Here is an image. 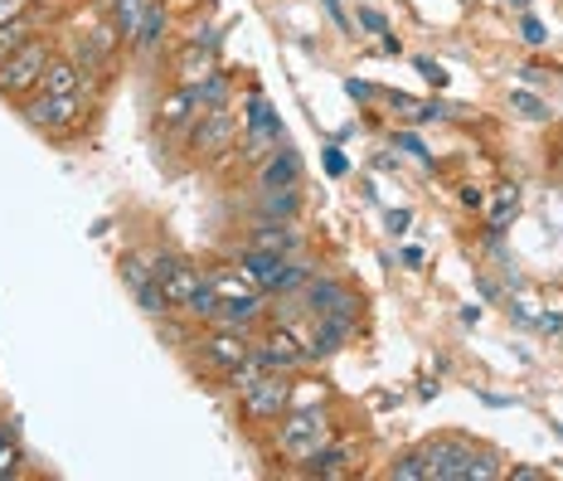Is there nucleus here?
<instances>
[{"label":"nucleus","mask_w":563,"mask_h":481,"mask_svg":"<svg viewBox=\"0 0 563 481\" xmlns=\"http://www.w3.org/2000/svg\"><path fill=\"white\" fill-rule=\"evenodd\" d=\"M325 442H335V418L325 414V408H297L291 404L287 414L277 418L273 448H277V457H287V462H307V457H316Z\"/></svg>","instance_id":"nucleus-1"},{"label":"nucleus","mask_w":563,"mask_h":481,"mask_svg":"<svg viewBox=\"0 0 563 481\" xmlns=\"http://www.w3.org/2000/svg\"><path fill=\"white\" fill-rule=\"evenodd\" d=\"M233 267H239L243 277L257 287V292H301V283L316 273L301 253L282 258V253H263V249H249L243 243L239 253H233Z\"/></svg>","instance_id":"nucleus-2"},{"label":"nucleus","mask_w":563,"mask_h":481,"mask_svg":"<svg viewBox=\"0 0 563 481\" xmlns=\"http://www.w3.org/2000/svg\"><path fill=\"white\" fill-rule=\"evenodd\" d=\"M49 64H54V44L44 40V34H34L25 50H15L5 64H0V98L25 102L30 92H40V78Z\"/></svg>","instance_id":"nucleus-3"},{"label":"nucleus","mask_w":563,"mask_h":481,"mask_svg":"<svg viewBox=\"0 0 563 481\" xmlns=\"http://www.w3.org/2000/svg\"><path fill=\"white\" fill-rule=\"evenodd\" d=\"M20 117L44 136H74L88 117V98H64V92H30L20 102Z\"/></svg>","instance_id":"nucleus-4"},{"label":"nucleus","mask_w":563,"mask_h":481,"mask_svg":"<svg viewBox=\"0 0 563 481\" xmlns=\"http://www.w3.org/2000/svg\"><path fill=\"white\" fill-rule=\"evenodd\" d=\"M190 156L205 161V166H219V161H229L233 151H239V117L229 108H205L199 112V122L190 127Z\"/></svg>","instance_id":"nucleus-5"},{"label":"nucleus","mask_w":563,"mask_h":481,"mask_svg":"<svg viewBox=\"0 0 563 481\" xmlns=\"http://www.w3.org/2000/svg\"><path fill=\"white\" fill-rule=\"evenodd\" d=\"M287 408H291V374H277V370H267L263 380L249 384V390L239 394V414L249 418L253 428L277 424Z\"/></svg>","instance_id":"nucleus-6"},{"label":"nucleus","mask_w":563,"mask_h":481,"mask_svg":"<svg viewBox=\"0 0 563 481\" xmlns=\"http://www.w3.org/2000/svg\"><path fill=\"white\" fill-rule=\"evenodd\" d=\"M253 356L263 360L267 370H277V374H297L301 365H311V356H307V331H297V326H277V321L253 340Z\"/></svg>","instance_id":"nucleus-7"},{"label":"nucleus","mask_w":563,"mask_h":481,"mask_svg":"<svg viewBox=\"0 0 563 481\" xmlns=\"http://www.w3.org/2000/svg\"><path fill=\"white\" fill-rule=\"evenodd\" d=\"M301 302H307L311 316H335V321H355V326H360V311H365L355 287H345L340 277H316V273L301 283Z\"/></svg>","instance_id":"nucleus-8"},{"label":"nucleus","mask_w":563,"mask_h":481,"mask_svg":"<svg viewBox=\"0 0 563 481\" xmlns=\"http://www.w3.org/2000/svg\"><path fill=\"white\" fill-rule=\"evenodd\" d=\"M151 273H156V283L166 292L175 316H185V307L195 302V292L205 287V273H199L195 263H185L180 253H151Z\"/></svg>","instance_id":"nucleus-9"},{"label":"nucleus","mask_w":563,"mask_h":481,"mask_svg":"<svg viewBox=\"0 0 563 481\" xmlns=\"http://www.w3.org/2000/svg\"><path fill=\"white\" fill-rule=\"evenodd\" d=\"M117 273H122L126 292H132L136 307L146 311V316H156V321H161V316H175L170 302H166V292H161V283H156V273H151V258L146 253H122Z\"/></svg>","instance_id":"nucleus-10"},{"label":"nucleus","mask_w":563,"mask_h":481,"mask_svg":"<svg viewBox=\"0 0 563 481\" xmlns=\"http://www.w3.org/2000/svg\"><path fill=\"white\" fill-rule=\"evenodd\" d=\"M199 356H205L209 370L229 374L233 365H243V360L253 356V331H233V326H209L205 336L195 340Z\"/></svg>","instance_id":"nucleus-11"},{"label":"nucleus","mask_w":563,"mask_h":481,"mask_svg":"<svg viewBox=\"0 0 563 481\" xmlns=\"http://www.w3.org/2000/svg\"><path fill=\"white\" fill-rule=\"evenodd\" d=\"M422 481H462L466 477V457L476 448L466 438H432L422 442Z\"/></svg>","instance_id":"nucleus-12"},{"label":"nucleus","mask_w":563,"mask_h":481,"mask_svg":"<svg viewBox=\"0 0 563 481\" xmlns=\"http://www.w3.org/2000/svg\"><path fill=\"white\" fill-rule=\"evenodd\" d=\"M360 457H365V448H360L355 438H335L325 442L316 457H307V462H297L301 477H321V481H335V477H350L360 467Z\"/></svg>","instance_id":"nucleus-13"},{"label":"nucleus","mask_w":563,"mask_h":481,"mask_svg":"<svg viewBox=\"0 0 563 481\" xmlns=\"http://www.w3.org/2000/svg\"><path fill=\"white\" fill-rule=\"evenodd\" d=\"M249 249H263V253H301V229L297 219H257L253 233H249Z\"/></svg>","instance_id":"nucleus-14"},{"label":"nucleus","mask_w":563,"mask_h":481,"mask_svg":"<svg viewBox=\"0 0 563 481\" xmlns=\"http://www.w3.org/2000/svg\"><path fill=\"white\" fill-rule=\"evenodd\" d=\"M166 34H170V10H166V0H151L146 15H141V25H136V34H132L126 44H132V54H141V58H156L161 50H166Z\"/></svg>","instance_id":"nucleus-15"},{"label":"nucleus","mask_w":563,"mask_h":481,"mask_svg":"<svg viewBox=\"0 0 563 481\" xmlns=\"http://www.w3.org/2000/svg\"><path fill=\"white\" fill-rule=\"evenodd\" d=\"M40 92H64V98H88V102L98 98L92 84L84 78V68H78L68 54H54V64L44 68V78H40Z\"/></svg>","instance_id":"nucleus-16"},{"label":"nucleus","mask_w":563,"mask_h":481,"mask_svg":"<svg viewBox=\"0 0 563 481\" xmlns=\"http://www.w3.org/2000/svg\"><path fill=\"white\" fill-rule=\"evenodd\" d=\"M199 92L195 88H185V84H175L166 98H161V127H170V132H190V127L199 122Z\"/></svg>","instance_id":"nucleus-17"},{"label":"nucleus","mask_w":563,"mask_h":481,"mask_svg":"<svg viewBox=\"0 0 563 481\" xmlns=\"http://www.w3.org/2000/svg\"><path fill=\"white\" fill-rule=\"evenodd\" d=\"M282 185H301V156L287 142L257 166V190H282Z\"/></svg>","instance_id":"nucleus-18"},{"label":"nucleus","mask_w":563,"mask_h":481,"mask_svg":"<svg viewBox=\"0 0 563 481\" xmlns=\"http://www.w3.org/2000/svg\"><path fill=\"white\" fill-rule=\"evenodd\" d=\"M355 336V321H335V316H316V326L307 331V356L321 360V356H335L345 350V340Z\"/></svg>","instance_id":"nucleus-19"},{"label":"nucleus","mask_w":563,"mask_h":481,"mask_svg":"<svg viewBox=\"0 0 563 481\" xmlns=\"http://www.w3.org/2000/svg\"><path fill=\"white\" fill-rule=\"evenodd\" d=\"M282 142H287V132H282V122H263V127H243V151H239V156L243 161H253V166H263V161L267 156H273V151L282 146Z\"/></svg>","instance_id":"nucleus-20"},{"label":"nucleus","mask_w":563,"mask_h":481,"mask_svg":"<svg viewBox=\"0 0 563 481\" xmlns=\"http://www.w3.org/2000/svg\"><path fill=\"white\" fill-rule=\"evenodd\" d=\"M40 30H44V10H40V6H30L25 15L10 20V25H0V64H5V58L15 54V50H25V44H30Z\"/></svg>","instance_id":"nucleus-21"},{"label":"nucleus","mask_w":563,"mask_h":481,"mask_svg":"<svg viewBox=\"0 0 563 481\" xmlns=\"http://www.w3.org/2000/svg\"><path fill=\"white\" fill-rule=\"evenodd\" d=\"M214 50H195V44H185L180 58H175V84H185V88H199L209 74H214Z\"/></svg>","instance_id":"nucleus-22"},{"label":"nucleus","mask_w":563,"mask_h":481,"mask_svg":"<svg viewBox=\"0 0 563 481\" xmlns=\"http://www.w3.org/2000/svg\"><path fill=\"white\" fill-rule=\"evenodd\" d=\"M301 215V195L297 185H282V190L257 195V219H297Z\"/></svg>","instance_id":"nucleus-23"},{"label":"nucleus","mask_w":563,"mask_h":481,"mask_svg":"<svg viewBox=\"0 0 563 481\" xmlns=\"http://www.w3.org/2000/svg\"><path fill=\"white\" fill-rule=\"evenodd\" d=\"M195 92H199V108H229L233 78L224 74V68H214V74H209V78H205V84H199Z\"/></svg>","instance_id":"nucleus-24"},{"label":"nucleus","mask_w":563,"mask_h":481,"mask_svg":"<svg viewBox=\"0 0 563 481\" xmlns=\"http://www.w3.org/2000/svg\"><path fill=\"white\" fill-rule=\"evenodd\" d=\"M520 215V190L515 185H500V195H496V205H490V233H506V225Z\"/></svg>","instance_id":"nucleus-25"},{"label":"nucleus","mask_w":563,"mask_h":481,"mask_svg":"<svg viewBox=\"0 0 563 481\" xmlns=\"http://www.w3.org/2000/svg\"><path fill=\"white\" fill-rule=\"evenodd\" d=\"M510 112H515V117H525V122H544V117H549L544 98H534V92H525V88H515V92H510Z\"/></svg>","instance_id":"nucleus-26"},{"label":"nucleus","mask_w":563,"mask_h":481,"mask_svg":"<svg viewBox=\"0 0 563 481\" xmlns=\"http://www.w3.org/2000/svg\"><path fill=\"white\" fill-rule=\"evenodd\" d=\"M20 438H10V433H0V481L5 477H20Z\"/></svg>","instance_id":"nucleus-27"},{"label":"nucleus","mask_w":563,"mask_h":481,"mask_svg":"<svg viewBox=\"0 0 563 481\" xmlns=\"http://www.w3.org/2000/svg\"><path fill=\"white\" fill-rule=\"evenodd\" d=\"M263 122H282L273 112V102L263 98V92H249V112H243V127H263Z\"/></svg>","instance_id":"nucleus-28"},{"label":"nucleus","mask_w":563,"mask_h":481,"mask_svg":"<svg viewBox=\"0 0 563 481\" xmlns=\"http://www.w3.org/2000/svg\"><path fill=\"white\" fill-rule=\"evenodd\" d=\"M389 477H394V481H422V452H418V448L404 452V457H398V462L389 467Z\"/></svg>","instance_id":"nucleus-29"},{"label":"nucleus","mask_w":563,"mask_h":481,"mask_svg":"<svg viewBox=\"0 0 563 481\" xmlns=\"http://www.w3.org/2000/svg\"><path fill=\"white\" fill-rule=\"evenodd\" d=\"M394 142H398V151H408V156H418V161H422V166H432V151H428V146H422V142H418V136H413V132H398V136H394Z\"/></svg>","instance_id":"nucleus-30"},{"label":"nucleus","mask_w":563,"mask_h":481,"mask_svg":"<svg viewBox=\"0 0 563 481\" xmlns=\"http://www.w3.org/2000/svg\"><path fill=\"white\" fill-rule=\"evenodd\" d=\"M360 30H369V34H389V20H384V10L360 6Z\"/></svg>","instance_id":"nucleus-31"},{"label":"nucleus","mask_w":563,"mask_h":481,"mask_svg":"<svg viewBox=\"0 0 563 481\" xmlns=\"http://www.w3.org/2000/svg\"><path fill=\"white\" fill-rule=\"evenodd\" d=\"M520 40H525V44H534V50H539V44H544V40H549V30H544V25H539V20H534V15H525V20H520Z\"/></svg>","instance_id":"nucleus-32"},{"label":"nucleus","mask_w":563,"mask_h":481,"mask_svg":"<svg viewBox=\"0 0 563 481\" xmlns=\"http://www.w3.org/2000/svg\"><path fill=\"white\" fill-rule=\"evenodd\" d=\"M418 74L428 78L432 88H448V68H442V64H432V58H418Z\"/></svg>","instance_id":"nucleus-33"},{"label":"nucleus","mask_w":563,"mask_h":481,"mask_svg":"<svg viewBox=\"0 0 563 481\" xmlns=\"http://www.w3.org/2000/svg\"><path fill=\"white\" fill-rule=\"evenodd\" d=\"M34 0H0V25H10V20H20Z\"/></svg>","instance_id":"nucleus-34"},{"label":"nucleus","mask_w":563,"mask_h":481,"mask_svg":"<svg viewBox=\"0 0 563 481\" xmlns=\"http://www.w3.org/2000/svg\"><path fill=\"white\" fill-rule=\"evenodd\" d=\"M384 225H389L394 239H404L408 225H413V215H408V209H389V219H384Z\"/></svg>","instance_id":"nucleus-35"},{"label":"nucleus","mask_w":563,"mask_h":481,"mask_svg":"<svg viewBox=\"0 0 563 481\" xmlns=\"http://www.w3.org/2000/svg\"><path fill=\"white\" fill-rule=\"evenodd\" d=\"M321 10H325V15L335 20L340 30H350V20H345V10H340V0H321Z\"/></svg>","instance_id":"nucleus-36"},{"label":"nucleus","mask_w":563,"mask_h":481,"mask_svg":"<svg viewBox=\"0 0 563 481\" xmlns=\"http://www.w3.org/2000/svg\"><path fill=\"white\" fill-rule=\"evenodd\" d=\"M462 205H466V209H481V205H486V195H481L476 185H462Z\"/></svg>","instance_id":"nucleus-37"},{"label":"nucleus","mask_w":563,"mask_h":481,"mask_svg":"<svg viewBox=\"0 0 563 481\" xmlns=\"http://www.w3.org/2000/svg\"><path fill=\"white\" fill-rule=\"evenodd\" d=\"M510 477H515V481H544L549 472H544V467H515Z\"/></svg>","instance_id":"nucleus-38"},{"label":"nucleus","mask_w":563,"mask_h":481,"mask_svg":"<svg viewBox=\"0 0 563 481\" xmlns=\"http://www.w3.org/2000/svg\"><path fill=\"white\" fill-rule=\"evenodd\" d=\"M520 78H525V84H544V78H549V68H539V64H525V68H520Z\"/></svg>","instance_id":"nucleus-39"},{"label":"nucleus","mask_w":563,"mask_h":481,"mask_svg":"<svg viewBox=\"0 0 563 481\" xmlns=\"http://www.w3.org/2000/svg\"><path fill=\"white\" fill-rule=\"evenodd\" d=\"M325 171H331V175H345V156H340V151L331 146V151H325Z\"/></svg>","instance_id":"nucleus-40"},{"label":"nucleus","mask_w":563,"mask_h":481,"mask_svg":"<svg viewBox=\"0 0 563 481\" xmlns=\"http://www.w3.org/2000/svg\"><path fill=\"white\" fill-rule=\"evenodd\" d=\"M345 92H350V98H374V84H360V78H350Z\"/></svg>","instance_id":"nucleus-41"},{"label":"nucleus","mask_w":563,"mask_h":481,"mask_svg":"<svg viewBox=\"0 0 563 481\" xmlns=\"http://www.w3.org/2000/svg\"><path fill=\"white\" fill-rule=\"evenodd\" d=\"M510 6H534V0H510Z\"/></svg>","instance_id":"nucleus-42"}]
</instances>
